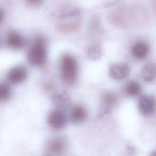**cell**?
Segmentation results:
<instances>
[{"instance_id": "cell-17", "label": "cell", "mask_w": 156, "mask_h": 156, "mask_svg": "<svg viewBox=\"0 0 156 156\" xmlns=\"http://www.w3.org/2000/svg\"><path fill=\"white\" fill-rule=\"evenodd\" d=\"M77 13L78 12L76 9H66L59 13L58 17L60 18H66L76 15Z\"/></svg>"}, {"instance_id": "cell-18", "label": "cell", "mask_w": 156, "mask_h": 156, "mask_svg": "<svg viewBox=\"0 0 156 156\" xmlns=\"http://www.w3.org/2000/svg\"><path fill=\"white\" fill-rule=\"evenodd\" d=\"M26 1L31 5H38L41 3L43 0H26Z\"/></svg>"}, {"instance_id": "cell-4", "label": "cell", "mask_w": 156, "mask_h": 156, "mask_svg": "<svg viewBox=\"0 0 156 156\" xmlns=\"http://www.w3.org/2000/svg\"><path fill=\"white\" fill-rule=\"evenodd\" d=\"M27 77L26 68L21 65L16 66L10 69L7 74V79L13 84H20L26 80Z\"/></svg>"}, {"instance_id": "cell-3", "label": "cell", "mask_w": 156, "mask_h": 156, "mask_svg": "<svg viewBox=\"0 0 156 156\" xmlns=\"http://www.w3.org/2000/svg\"><path fill=\"white\" fill-rule=\"evenodd\" d=\"M138 107L141 114L146 116L151 115L156 110V99L151 96H143L138 101Z\"/></svg>"}, {"instance_id": "cell-6", "label": "cell", "mask_w": 156, "mask_h": 156, "mask_svg": "<svg viewBox=\"0 0 156 156\" xmlns=\"http://www.w3.org/2000/svg\"><path fill=\"white\" fill-rule=\"evenodd\" d=\"M48 122L52 128L59 130L66 126L67 118L62 110L57 109L52 111L49 115Z\"/></svg>"}, {"instance_id": "cell-2", "label": "cell", "mask_w": 156, "mask_h": 156, "mask_svg": "<svg viewBox=\"0 0 156 156\" xmlns=\"http://www.w3.org/2000/svg\"><path fill=\"white\" fill-rule=\"evenodd\" d=\"M77 70L76 58L70 54H64L60 60V71L63 79L68 83H73L77 77Z\"/></svg>"}, {"instance_id": "cell-5", "label": "cell", "mask_w": 156, "mask_h": 156, "mask_svg": "<svg viewBox=\"0 0 156 156\" xmlns=\"http://www.w3.org/2000/svg\"><path fill=\"white\" fill-rule=\"evenodd\" d=\"M6 43L7 46L13 50H20L26 44V40L18 32L11 30L7 35Z\"/></svg>"}, {"instance_id": "cell-19", "label": "cell", "mask_w": 156, "mask_h": 156, "mask_svg": "<svg viewBox=\"0 0 156 156\" xmlns=\"http://www.w3.org/2000/svg\"><path fill=\"white\" fill-rule=\"evenodd\" d=\"M4 16H5V14L4 11L0 8V24L2 23V21H4Z\"/></svg>"}, {"instance_id": "cell-8", "label": "cell", "mask_w": 156, "mask_h": 156, "mask_svg": "<svg viewBox=\"0 0 156 156\" xmlns=\"http://www.w3.org/2000/svg\"><path fill=\"white\" fill-rule=\"evenodd\" d=\"M110 76L115 80L125 79L129 74V68L126 63H115L110 66L109 69Z\"/></svg>"}, {"instance_id": "cell-9", "label": "cell", "mask_w": 156, "mask_h": 156, "mask_svg": "<svg viewBox=\"0 0 156 156\" xmlns=\"http://www.w3.org/2000/svg\"><path fill=\"white\" fill-rule=\"evenodd\" d=\"M149 52V47L144 42H138L132 48V55L138 60H142L146 58Z\"/></svg>"}, {"instance_id": "cell-1", "label": "cell", "mask_w": 156, "mask_h": 156, "mask_svg": "<svg viewBox=\"0 0 156 156\" xmlns=\"http://www.w3.org/2000/svg\"><path fill=\"white\" fill-rule=\"evenodd\" d=\"M44 39L41 36H38L35 40V43L30 48L27 59L29 63L35 66L44 65L47 58V50Z\"/></svg>"}, {"instance_id": "cell-11", "label": "cell", "mask_w": 156, "mask_h": 156, "mask_svg": "<svg viewBox=\"0 0 156 156\" xmlns=\"http://www.w3.org/2000/svg\"><path fill=\"white\" fill-rule=\"evenodd\" d=\"M102 101L104 104L103 108L101 112V115H104L107 113H108L110 109L116 102V97L113 93L107 92L104 94Z\"/></svg>"}, {"instance_id": "cell-10", "label": "cell", "mask_w": 156, "mask_h": 156, "mask_svg": "<svg viewBox=\"0 0 156 156\" xmlns=\"http://www.w3.org/2000/svg\"><path fill=\"white\" fill-rule=\"evenodd\" d=\"M143 79L147 82L153 81L156 78V64L148 62L142 68L141 72Z\"/></svg>"}, {"instance_id": "cell-16", "label": "cell", "mask_w": 156, "mask_h": 156, "mask_svg": "<svg viewBox=\"0 0 156 156\" xmlns=\"http://www.w3.org/2000/svg\"><path fill=\"white\" fill-rule=\"evenodd\" d=\"M53 101L58 106H64L69 102L68 96L65 93H60L53 97Z\"/></svg>"}, {"instance_id": "cell-20", "label": "cell", "mask_w": 156, "mask_h": 156, "mask_svg": "<svg viewBox=\"0 0 156 156\" xmlns=\"http://www.w3.org/2000/svg\"><path fill=\"white\" fill-rule=\"evenodd\" d=\"M152 155H156V151H154L153 152H152V154H151Z\"/></svg>"}, {"instance_id": "cell-7", "label": "cell", "mask_w": 156, "mask_h": 156, "mask_svg": "<svg viewBox=\"0 0 156 156\" xmlns=\"http://www.w3.org/2000/svg\"><path fill=\"white\" fill-rule=\"evenodd\" d=\"M66 141L63 137H55L51 139L47 144V149L52 154L60 155L66 149Z\"/></svg>"}, {"instance_id": "cell-14", "label": "cell", "mask_w": 156, "mask_h": 156, "mask_svg": "<svg viewBox=\"0 0 156 156\" xmlns=\"http://www.w3.org/2000/svg\"><path fill=\"white\" fill-rule=\"evenodd\" d=\"M102 55L101 48L97 44L90 46L87 49V55L91 60H96L99 59Z\"/></svg>"}, {"instance_id": "cell-15", "label": "cell", "mask_w": 156, "mask_h": 156, "mask_svg": "<svg viewBox=\"0 0 156 156\" xmlns=\"http://www.w3.org/2000/svg\"><path fill=\"white\" fill-rule=\"evenodd\" d=\"M11 96L10 87L5 83H0V101L8 100Z\"/></svg>"}, {"instance_id": "cell-12", "label": "cell", "mask_w": 156, "mask_h": 156, "mask_svg": "<svg viewBox=\"0 0 156 156\" xmlns=\"http://www.w3.org/2000/svg\"><path fill=\"white\" fill-rule=\"evenodd\" d=\"M87 113L85 108L81 105L75 106L71 112V118L74 123H80L87 118Z\"/></svg>"}, {"instance_id": "cell-13", "label": "cell", "mask_w": 156, "mask_h": 156, "mask_svg": "<svg viewBox=\"0 0 156 156\" xmlns=\"http://www.w3.org/2000/svg\"><path fill=\"white\" fill-rule=\"evenodd\" d=\"M141 91V88L140 85L136 81H130L128 82L126 87V93L132 97L138 96Z\"/></svg>"}]
</instances>
